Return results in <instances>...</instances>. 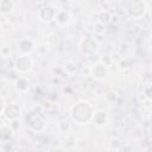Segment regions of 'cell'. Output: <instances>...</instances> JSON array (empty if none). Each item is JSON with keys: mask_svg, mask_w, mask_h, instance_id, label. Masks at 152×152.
Returning <instances> with one entry per match:
<instances>
[{"mask_svg": "<svg viewBox=\"0 0 152 152\" xmlns=\"http://www.w3.org/2000/svg\"><path fill=\"white\" fill-rule=\"evenodd\" d=\"M94 109L91 104H89L86 101H78L70 108V116L74 122L78 125H86L89 124L93 119Z\"/></svg>", "mask_w": 152, "mask_h": 152, "instance_id": "obj_1", "label": "cell"}, {"mask_svg": "<svg viewBox=\"0 0 152 152\" xmlns=\"http://www.w3.org/2000/svg\"><path fill=\"white\" fill-rule=\"evenodd\" d=\"M125 8L129 18L140 19L147 12V4L144 0H128Z\"/></svg>", "mask_w": 152, "mask_h": 152, "instance_id": "obj_2", "label": "cell"}, {"mask_svg": "<svg viewBox=\"0 0 152 152\" xmlns=\"http://www.w3.org/2000/svg\"><path fill=\"white\" fill-rule=\"evenodd\" d=\"M99 42L93 37H83L78 43V50L82 55L93 56L99 51Z\"/></svg>", "mask_w": 152, "mask_h": 152, "instance_id": "obj_3", "label": "cell"}, {"mask_svg": "<svg viewBox=\"0 0 152 152\" xmlns=\"http://www.w3.org/2000/svg\"><path fill=\"white\" fill-rule=\"evenodd\" d=\"M33 66V61L28 55H20L14 61V68L18 72L25 74L28 72Z\"/></svg>", "mask_w": 152, "mask_h": 152, "instance_id": "obj_4", "label": "cell"}, {"mask_svg": "<svg viewBox=\"0 0 152 152\" xmlns=\"http://www.w3.org/2000/svg\"><path fill=\"white\" fill-rule=\"evenodd\" d=\"M26 120H27V125H28L30 129L33 132H42L46 126L44 118L39 114H36V113L28 114Z\"/></svg>", "mask_w": 152, "mask_h": 152, "instance_id": "obj_5", "label": "cell"}, {"mask_svg": "<svg viewBox=\"0 0 152 152\" xmlns=\"http://www.w3.org/2000/svg\"><path fill=\"white\" fill-rule=\"evenodd\" d=\"M109 74V70H108V66L102 63V62H97L95 63L91 68H90V76L94 78V80H97V81H103L104 78H107Z\"/></svg>", "mask_w": 152, "mask_h": 152, "instance_id": "obj_6", "label": "cell"}, {"mask_svg": "<svg viewBox=\"0 0 152 152\" xmlns=\"http://www.w3.org/2000/svg\"><path fill=\"white\" fill-rule=\"evenodd\" d=\"M57 12H58V10H56L52 6H49V5L48 6H43L39 10V12H38V18H39L40 21L49 24V23H51V21L55 20Z\"/></svg>", "mask_w": 152, "mask_h": 152, "instance_id": "obj_7", "label": "cell"}, {"mask_svg": "<svg viewBox=\"0 0 152 152\" xmlns=\"http://www.w3.org/2000/svg\"><path fill=\"white\" fill-rule=\"evenodd\" d=\"M1 115L5 116L8 121L19 119V116L21 115V107L18 103H7L5 110L1 113Z\"/></svg>", "mask_w": 152, "mask_h": 152, "instance_id": "obj_8", "label": "cell"}, {"mask_svg": "<svg viewBox=\"0 0 152 152\" xmlns=\"http://www.w3.org/2000/svg\"><path fill=\"white\" fill-rule=\"evenodd\" d=\"M108 120H109V116H108V113L103 109H97L94 112L93 114V119H91V122H94V125L96 127H104L107 124H108Z\"/></svg>", "mask_w": 152, "mask_h": 152, "instance_id": "obj_9", "label": "cell"}, {"mask_svg": "<svg viewBox=\"0 0 152 152\" xmlns=\"http://www.w3.org/2000/svg\"><path fill=\"white\" fill-rule=\"evenodd\" d=\"M18 49L21 52V55H30L36 49V44L30 38H21L18 42Z\"/></svg>", "mask_w": 152, "mask_h": 152, "instance_id": "obj_10", "label": "cell"}, {"mask_svg": "<svg viewBox=\"0 0 152 152\" xmlns=\"http://www.w3.org/2000/svg\"><path fill=\"white\" fill-rule=\"evenodd\" d=\"M13 135H14V129L12 128V126L2 124L0 127V141H1V144L10 142V140L13 138Z\"/></svg>", "mask_w": 152, "mask_h": 152, "instance_id": "obj_11", "label": "cell"}, {"mask_svg": "<svg viewBox=\"0 0 152 152\" xmlns=\"http://www.w3.org/2000/svg\"><path fill=\"white\" fill-rule=\"evenodd\" d=\"M55 21L57 23V25L59 26H66L70 21H71V13L68 10H58Z\"/></svg>", "mask_w": 152, "mask_h": 152, "instance_id": "obj_12", "label": "cell"}, {"mask_svg": "<svg viewBox=\"0 0 152 152\" xmlns=\"http://www.w3.org/2000/svg\"><path fill=\"white\" fill-rule=\"evenodd\" d=\"M14 86H15V89L19 91V93H27L28 89H30V82L27 81V78L25 77H18L14 82Z\"/></svg>", "mask_w": 152, "mask_h": 152, "instance_id": "obj_13", "label": "cell"}, {"mask_svg": "<svg viewBox=\"0 0 152 152\" xmlns=\"http://www.w3.org/2000/svg\"><path fill=\"white\" fill-rule=\"evenodd\" d=\"M14 10V4L12 0H1L0 2V12L2 15L12 13Z\"/></svg>", "mask_w": 152, "mask_h": 152, "instance_id": "obj_14", "label": "cell"}, {"mask_svg": "<svg viewBox=\"0 0 152 152\" xmlns=\"http://www.w3.org/2000/svg\"><path fill=\"white\" fill-rule=\"evenodd\" d=\"M112 19H113V14L110 12H108V11H103V12L97 14V21L101 23L104 26L109 25L112 23Z\"/></svg>", "mask_w": 152, "mask_h": 152, "instance_id": "obj_15", "label": "cell"}, {"mask_svg": "<svg viewBox=\"0 0 152 152\" xmlns=\"http://www.w3.org/2000/svg\"><path fill=\"white\" fill-rule=\"evenodd\" d=\"M59 36L57 33H50L48 37V44L50 45V48L52 49H57L59 46Z\"/></svg>", "mask_w": 152, "mask_h": 152, "instance_id": "obj_16", "label": "cell"}, {"mask_svg": "<svg viewBox=\"0 0 152 152\" xmlns=\"http://www.w3.org/2000/svg\"><path fill=\"white\" fill-rule=\"evenodd\" d=\"M109 145H110V148L112 150H121L122 148V142L118 139V138H113V139H110V141H109Z\"/></svg>", "mask_w": 152, "mask_h": 152, "instance_id": "obj_17", "label": "cell"}, {"mask_svg": "<svg viewBox=\"0 0 152 152\" xmlns=\"http://www.w3.org/2000/svg\"><path fill=\"white\" fill-rule=\"evenodd\" d=\"M112 57L109 56V55H103L102 57H101V59H100V62H102V63H104L107 66H109L110 64H112Z\"/></svg>", "mask_w": 152, "mask_h": 152, "instance_id": "obj_18", "label": "cell"}, {"mask_svg": "<svg viewBox=\"0 0 152 152\" xmlns=\"http://www.w3.org/2000/svg\"><path fill=\"white\" fill-rule=\"evenodd\" d=\"M1 57L2 58H7V57H10V55H11V51H10V48L8 46H6V45H4L2 48H1Z\"/></svg>", "mask_w": 152, "mask_h": 152, "instance_id": "obj_19", "label": "cell"}, {"mask_svg": "<svg viewBox=\"0 0 152 152\" xmlns=\"http://www.w3.org/2000/svg\"><path fill=\"white\" fill-rule=\"evenodd\" d=\"M145 96L148 99V100H152V86L147 87L145 89Z\"/></svg>", "mask_w": 152, "mask_h": 152, "instance_id": "obj_20", "label": "cell"}, {"mask_svg": "<svg viewBox=\"0 0 152 152\" xmlns=\"http://www.w3.org/2000/svg\"><path fill=\"white\" fill-rule=\"evenodd\" d=\"M0 100H1V110H0V114H1V113L5 110V108H6L7 103H6V100H5V96H4V95H1Z\"/></svg>", "mask_w": 152, "mask_h": 152, "instance_id": "obj_21", "label": "cell"}, {"mask_svg": "<svg viewBox=\"0 0 152 152\" xmlns=\"http://www.w3.org/2000/svg\"><path fill=\"white\" fill-rule=\"evenodd\" d=\"M148 135H150V138L152 139V124H151L150 127H148Z\"/></svg>", "mask_w": 152, "mask_h": 152, "instance_id": "obj_22", "label": "cell"}, {"mask_svg": "<svg viewBox=\"0 0 152 152\" xmlns=\"http://www.w3.org/2000/svg\"><path fill=\"white\" fill-rule=\"evenodd\" d=\"M148 45H150V49L152 50V34L150 36V40H148Z\"/></svg>", "mask_w": 152, "mask_h": 152, "instance_id": "obj_23", "label": "cell"}, {"mask_svg": "<svg viewBox=\"0 0 152 152\" xmlns=\"http://www.w3.org/2000/svg\"><path fill=\"white\" fill-rule=\"evenodd\" d=\"M146 151H152V146H148V147L146 148Z\"/></svg>", "mask_w": 152, "mask_h": 152, "instance_id": "obj_24", "label": "cell"}, {"mask_svg": "<svg viewBox=\"0 0 152 152\" xmlns=\"http://www.w3.org/2000/svg\"><path fill=\"white\" fill-rule=\"evenodd\" d=\"M150 19H151V20H152V10H151V11H150Z\"/></svg>", "mask_w": 152, "mask_h": 152, "instance_id": "obj_25", "label": "cell"}]
</instances>
